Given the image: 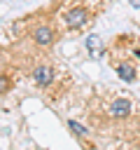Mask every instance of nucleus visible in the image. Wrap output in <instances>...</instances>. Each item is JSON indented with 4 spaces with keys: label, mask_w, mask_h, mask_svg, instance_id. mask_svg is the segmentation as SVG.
<instances>
[{
    "label": "nucleus",
    "mask_w": 140,
    "mask_h": 150,
    "mask_svg": "<svg viewBox=\"0 0 140 150\" xmlns=\"http://www.w3.org/2000/svg\"><path fill=\"white\" fill-rule=\"evenodd\" d=\"M30 40H33L37 47H49V45H54V40H56V30H54L49 23H37V26L30 30Z\"/></svg>",
    "instance_id": "nucleus-2"
},
{
    "label": "nucleus",
    "mask_w": 140,
    "mask_h": 150,
    "mask_svg": "<svg viewBox=\"0 0 140 150\" xmlns=\"http://www.w3.org/2000/svg\"><path fill=\"white\" fill-rule=\"evenodd\" d=\"M89 21V9L84 5H77V7H70L63 12V23L68 30H79L84 28V23Z\"/></svg>",
    "instance_id": "nucleus-1"
},
{
    "label": "nucleus",
    "mask_w": 140,
    "mask_h": 150,
    "mask_svg": "<svg viewBox=\"0 0 140 150\" xmlns=\"http://www.w3.org/2000/svg\"><path fill=\"white\" fill-rule=\"evenodd\" d=\"M117 75H119V80H124V82H135V80H138V70H135V66L128 63V61H121V63L117 66Z\"/></svg>",
    "instance_id": "nucleus-5"
},
{
    "label": "nucleus",
    "mask_w": 140,
    "mask_h": 150,
    "mask_svg": "<svg viewBox=\"0 0 140 150\" xmlns=\"http://www.w3.org/2000/svg\"><path fill=\"white\" fill-rule=\"evenodd\" d=\"M128 2H131V5L135 7V9H140V0H128Z\"/></svg>",
    "instance_id": "nucleus-9"
},
{
    "label": "nucleus",
    "mask_w": 140,
    "mask_h": 150,
    "mask_svg": "<svg viewBox=\"0 0 140 150\" xmlns=\"http://www.w3.org/2000/svg\"><path fill=\"white\" fill-rule=\"evenodd\" d=\"M30 75H33V82L37 87H49L54 82V68L51 66H44V63L42 66H35Z\"/></svg>",
    "instance_id": "nucleus-3"
},
{
    "label": "nucleus",
    "mask_w": 140,
    "mask_h": 150,
    "mask_svg": "<svg viewBox=\"0 0 140 150\" xmlns=\"http://www.w3.org/2000/svg\"><path fill=\"white\" fill-rule=\"evenodd\" d=\"M9 87H12V80H9L7 75L0 73V96H5V94L9 91Z\"/></svg>",
    "instance_id": "nucleus-8"
},
{
    "label": "nucleus",
    "mask_w": 140,
    "mask_h": 150,
    "mask_svg": "<svg viewBox=\"0 0 140 150\" xmlns=\"http://www.w3.org/2000/svg\"><path fill=\"white\" fill-rule=\"evenodd\" d=\"M84 47L89 49L91 56H100L103 54V40H100V35H89L84 40Z\"/></svg>",
    "instance_id": "nucleus-6"
},
{
    "label": "nucleus",
    "mask_w": 140,
    "mask_h": 150,
    "mask_svg": "<svg viewBox=\"0 0 140 150\" xmlns=\"http://www.w3.org/2000/svg\"><path fill=\"white\" fill-rule=\"evenodd\" d=\"M68 127L72 129V134H77V136H86V129H84L79 122H75V120H68Z\"/></svg>",
    "instance_id": "nucleus-7"
},
{
    "label": "nucleus",
    "mask_w": 140,
    "mask_h": 150,
    "mask_svg": "<svg viewBox=\"0 0 140 150\" xmlns=\"http://www.w3.org/2000/svg\"><path fill=\"white\" fill-rule=\"evenodd\" d=\"M110 115L112 117H117V120H126L128 115H131V110H133V103L128 101V98H114L112 103H110Z\"/></svg>",
    "instance_id": "nucleus-4"
},
{
    "label": "nucleus",
    "mask_w": 140,
    "mask_h": 150,
    "mask_svg": "<svg viewBox=\"0 0 140 150\" xmlns=\"http://www.w3.org/2000/svg\"><path fill=\"white\" fill-rule=\"evenodd\" d=\"M133 54H135V59H140V47H138V49H133Z\"/></svg>",
    "instance_id": "nucleus-10"
}]
</instances>
